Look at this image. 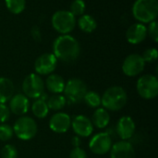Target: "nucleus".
<instances>
[{
  "mask_svg": "<svg viewBox=\"0 0 158 158\" xmlns=\"http://www.w3.org/2000/svg\"><path fill=\"white\" fill-rule=\"evenodd\" d=\"M5 2L7 9L14 14H19L25 8V0H5Z\"/></svg>",
  "mask_w": 158,
  "mask_h": 158,
  "instance_id": "25",
  "label": "nucleus"
},
{
  "mask_svg": "<svg viewBox=\"0 0 158 158\" xmlns=\"http://www.w3.org/2000/svg\"><path fill=\"white\" fill-rule=\"evenodd\" d=\"M52 25L56 31L62 34L70 33L75 25V16L68 10H58L52 17Z\"/></svg>",
  "mask_w": 158,
  "mask_h": 158,
  "instance_id": "8",
  "label": "nucleus"
},
{
  "mask_svg": "<svg viewBox=\"0 0 158 158\" xmlns=\"http://www.w3.org/2000/svg\"><path fill=\"white\" fill-rule=\"evenodd\" d=\"M145 67V62L140 54H131L126 57L122 63V72L129 77H134L141 74Z\"/></svg>",
  "mask_w": 158,
  "mask_h": 158,
  "instance_id": "9",
  "label": "nucleus"
},
{
  "mask_svg": "<svg viewBox=\"0 0 158 158\" xmlns=\"http://www.w3.org/2000/svg\"><path fill=\"white\" fill-rule=\"evenodd\" d=\"M142 57H143V61H144V62L146 63V62H155L156 60H157V57H158V51L156 48H155V47H151V48H147L144 52H143V54L142 55Z\"/></svg>",
  "mask_w": 158,
  "mask_h": 158,
  "instance_id": "29",
  "label": "nucleus"
},
{
  "mask_svg": "<svg viewBox=\"0 0 158 158\" xmlns=\"http://www.w3.org/2000/svg\"><path fill=\"white\" fill-rule=\"evenodd\" d=\"M110 158H135L133 145L127 141H120L112 145Z\"/></svg>",
  "mask_w": 158,
  "mask_h": 158,
  "instance_id": "16",
  "label": "nucleus"
},
{
  "mask_svg": "<svg viewBox=\"0 0 158 158\" xmlns=\"http://www.w3.org/2000/svg\"><path fill=\"white\" fill-rule=\"evenodd\" d=\"M21 88L28 99L37 100L44 92V83L40 75L32 73L24 78Z\"/></svg>",
  "mask_w": 158,
  "mask_h": 158,
  "instance_id": "6",
  "label": "nucleus"
},
{
  "mask_svg": "<svg viewBox=\"0 0 158 158\" xmlns=\"http://www.w3.org/2000/svg\"><path fill=\"white\" fill-rule=\"evenodd\" d=\"M132 13L136 20L143 23L156 20L158 13L157 0H136L132 7Z\"/></svg>",
  "mask_w": 158,
  "mask_h": 158,
  "instance_id": "3",
  "label": "nucleus"
},
{
  "mask_svg": "<svg viewBox=\"0 0 158 158\" xmlns=\"http://www.w3.org/2000/svg\"><path fill=\"white\" fill-rule=\"evenodd\" d=\"M53 54L56 60L65 63L75 61L81 54V46L79 42L69 34L58 36L53 44Z\"/></svg>",
  "mask_w": 158,
  "mask_h": 158,
  "instance_id": "1",
  "label": "nucleus"
},
{
  "mask_svg": "<svg viewBox=\"0 0 158 158\" xmlns=\"http://www.w3.org/2000/svg\"><path fill=\"white\" fill-rule=\"evenodd\" d=\"M147 34L151 36V38L156 43L158 41V30H157V22L156 20L150 22V25L147 29Z\"/></svg>",
  "mask_w": 158,
  "mask_h": 158,
  "instance_id": "31",
  "label": "nucleus"
},
{
  "mask_svg": "<svg viewBox=\"0 0 158 158\" xmlns=\"http://www.w3.org/2000/svg\"><path fill=\"white\" fill-rule=\"evenodd\" d=\"M65 80L57 74H51L45 80V86L47 89L54 94H60L65 88Z\"/></svg>",
  "mask_w": 158,
  "mask_h": 158,
  "instance_id": "18",
  "label": "nucleus"
},
{
  "mask_svg": "<svg viewBox=\"0 0 158 158\" xmlns=\"http://www.w3.org/2000/svg\"><path fill=\"white\" fill-rule=\"evenodd\" d=\"M147 36V28L143 23H134L126 32L127 41L132 45L142 43Z\"/></svg>",
  "mask_w": 158,
  "mask_h": 158,
  "instance_id": "17",
  "label": "nucleus"
},
{
  "mask_svg": "<svg viewBox=\"0 0 158 158\" xmlns=\"http://www.w3.org/2000/svg\"><path fill=\"white\" fill-rule=\"evenodd\" d=\"M10 117V111L6 104H0V124H5Z\"/></svg>",
  "mask_w": 158,
  "mask_h": 158,
  "instance_id": "30",
  "label": "nucleus"
},
{
  "mask_svg": "<svg viewBox=\"0 0 158 158\" xmlns=\"http://www.w3.org/2000/svg\"><path fill=\"white\" fill-rule=\"evenodd\" d=\"M8 108L9 111L14 115L23 116L28 113L30 109V101L22 93L13 95L12 98L9 100Z\"/></svg>",
  "mask_w": 158,
  "mask_h": 158,
  "instance_id": "15",
  "label": "nucleus"
},
{
  "mask_svg": "<svg viewBox=\"0 0 158 158\" xmlns=\"http://www.w3.org/2000/svg\"><path fill=\"white\" fill-rule=\"evenodd\" d=\"M69 158H87V155L81 147H74L69 153Z\"/></svg>",
  "mask_w": 158,
  "mask_h": 158,
  "instance_id": "32",
  "label": "nucleus"
},
{
  "mask_svg": "<svg viewBox=\"0 0 158 158\" xmlns=\"http://www.w3.org/2000/svg\"><path fill=\"white\" fill-rule=\"evenodd\" d=\"M112 145V138L106 132H99L94 135L89 142L90 150L98 156H103L110 152Z\"/></svg>",
  "mask_w": 158,
  "mask_h": 158,
  "instance_id": "10",
  "label": "nucleus"
},
{
  "mask_svg": "<svg viewBox=\"0 0 158 158\" xmlns=\"http://www.w3.org/2000/svg\"><path fill=\"white\" fill-rule=\"evenodd\" d=\"M31 109L33 115L39 119L45 118L49 113V109L46 104V102H44L40 99H37L32 102Z\"/></svg>",
  "mask_w": 158,
  "mask_h": 158,
  "instance_id": "21",
  "label": "nucleus"
},
{
  "mask_svg": "<svg viewBox=\"0 0 158 158\" xmlns=\"http://www.w3.org/2000/svg\"><path fill=\"white\" fill-rule=\"evenodd\" d=\"M57 66V60L53 53L40 55L34 62V70L38 75H49Z\"/></svg>",
  "mask_w": 158,
  "mask_h": 158,
  "instance_id": "11",
  "label": "nucleus"
},
{
  "mask_svg": "<svg viewBox=\"0 0 158 158\" xmlns=\"http://www.w3.org/2000/svg\"><path fill=\"white\" fill-rule=\"evenodd\" d=\"M136 130V125L134 120L128 115L122 116L118 119L116 125V133L122 141L131 139Z\"/></svg>",
  "mask_w": 158,
  "mask_h": 158,
  "instance_id": "14",
  "label": "nucleus"
},
{
  "mask_svg": "<svg viewBox=\"0 0 158 158\" xmlns=\"http://www.w3.org/2000/svg\"><path fill=\"white\" fill-rule=\"evenodd\" d=\"M1 158H18L17 148L12 144H6L1 150Z\"/></svg>",
  "mask_w": 158,
  "mask_h": 158,
  "instance_id": "27",
  "label": "nucleus"
},
{
  "mask_svg": "<svg viewBox=\"0 0 158 158\" xmlns=\"http://www.w3.org/2000/svg\"><path fill=\"white\" fill-rule=\"evenodd\" d=\"M14 135L13 129L7 124H0V141L8 142Z\"/></svg>",
  "mask_w": 158,
  "mask_h": 158,
  "instance_id": "26",
  "label": "nucleus"
},
{
  "mask_svg": "<svg viewBox=\"0 0 158 158\" xmlns=\"http://www.w3.org/2000/svg\"><path fill=\"white\" fill-rule=\"evenodd\" d=\"M71 126L70 116L62 112H57L52 115L49 120V128L55 133H65L67 132Z\"/></svg>",
  "mask_w": 158,
  "mask_h": 158,
  "instance_id": "13",
  "label": "nucleus"
},
{
  "mask_svg": "<svg viewBox=\"0 0 158 158\" xmlns=\"http://www.w3.org/2000/svg\"><path fill=\"white\" fill-rule=\"evenodd\" d=\"M14 135L21 141H29L35 137L38 131V126L35 120L30 116H20L12 127Z\"/></svg>",
  "mask_w": 158,
  "mask_h": 158,
  "instance_id": "5",
  "label": "nucleus"
},
{
  "mask_svg": "<svg viewBox=\"0 0 158 158\" xmlns=\"http://www.w3.org/2000/svg\"><path fill=\"white\" fill-rule=\"evenodd\" d=\"M78 25L81 31L85 33H92L96 29L97 23L94 17L90 15H83L79 19Z\"/></svg>",
  "mask_w": 158,
  "mask_h": 158,
  "instance_id": "22",
  "label": "nucleus"
},
{
  "mask_svg": "<svg viewBox=\"0 0 158 158\" xmlns=\"http://www.w3.org/2000/svg\"><path fill=\"white\" fill-rule=\"evenodd\" d=\"M75 134L79 137H89L94 131V126L90 118L85 115H79L71 119V126Z\"/></svg>",
  "mask_w": 158,
  "mask_h": 158,
  "instance_id": "12",
  "label": "nucleus"
},
{
  "mask_svg": "<svg viewBox=\"0 0 158 158\" xmlns=\"http://www.w3.org/2000/svg\"><path fill=\"white\" fill-rule=\"evenodd\" d=\"M81 143V137L79 136H74L72 139H71V144L73 145V147H80Z\"/></svg>",
  "mask_w": 158,
  "mask_h": 158,
  "instance_id": "34",
  "label": "nucleus"
},
{
  "mask_svg": "<svg viewBox=\"0 0 158 158\" xmlns=\"http://www.w3.org/2000/svg\"><path fill=\"white\" fill-rule=\"evenodd\" d=\"M85 10V3L83 0H74L70 6V12L74 16L82 15Z\"/></svg>",
  "mask_w": 158,
  "mask_h": 158,
  "instance_id": "28",
  "label": "nucleus"
},
{
  "mask_svg": "<svg viewBox=\"0 0 158 158\" xmlns=\"http://www.w3.org/2000/svg\"><path fill=\"white\" fill-rule=\"evenodd\" d=\"M83 101L85 104L90 108H99L101 105V96L95 91H87Z\"/></svg>",
  "mask_w": 158,
  "mask_h": 158,
  "instance_id": "24",
  "label": "nucleus"
},
{
  "mask_svg": "<svg viewBox=\"0 0 158 158\" xmlns=\"http://www.w3.org/2000/svg\"><path fill=\"white\" fill-rule=\"evenodd\" d=\"M31 35H32V37H33L36 41L41 40V33H40V31L38 30V28L34 27V28L31 29Z\"/></svg>",
  "mask_w": 158,
  "mask_h": 158,
  "instance_id": "33",
  "label": "nucleus"
},
{
  "mask_svg": "<svg viewBox=\"0 0 158 158\" xmlns=\"http://www.w3.org/2000/svg\"><path fill=\"white\" fill-rule=\"evenodd\" d=\"M138 94L144 100H153L158 95V79L154 74L142 75L137 81Z\"/></svg>",
  "mask_w": 158,
  "mask_h": 158,
  "instance_id": "7",
  "label": "nucleus"
},
{
  "mask_svg": "<svg viewBox=\"0 0 158 158\" xmlns=\"http://www.w3.org/2000/svg\"><path fill=\"white\" fill-rule=\"evenodd\" d=\"M87 91V86L83 80L80 78H71L65 85L63 96L65 97L67 103L77 104L83 101Z\"/></svg>",
  "mask_w": 158,
  "mask_h": 158,
  "instance_id": "4",
  "label": "nucleus"
},
{
  "mask_svg": "<svg viewBox=\"0 0 158 158\" xmlns=\"http://www.w3.org/2000/svg\"><path fill=\"white\" fill-rule=\"evenodd\" d=\"M66 103H67V102H66L65 97L60 94H54L53 96L49 97L48 100L46 101L48 109L52 110V111L62 110L65 107Z\"/></svg>",
  "mask_w": 158,
  "mask_h": 158,
  "instance_id": "23",
  "label": "nucleus"
},
{
  "mask_svg": "<svg viewBox=\"0 0 158 158\" xmlns=\"http://www.w3.org/2000/svg\"><path fill=\"white\" fill-rule=\"evenodd\" d=\"M13 82L6 77H0V104H6L14 95Z\"/></svg>",
  "mask_w": 158,
  "mask_h": 158,
  "instance_id": "19",
  "label": "nucleus"
},
{
  "mask_svg": "<svg viewBox=\"0 0 158 158\" xmlns=\"http://www.w3.org/2000/svg\"><path fill=\"white\" fill-rule=\"evenodd\" d=\"M91 121H92L94 127H95L99 129H106L109 125L110 115H109L108 111H106L104 108L99 107L93 114Z\"/></svg>",
  "mask_w": 158,
  "mask_h": 158,
  "instance_id": "20",
  "label": "nucleus"
},
{
  "mask_svg": "<svg viewBox=\"0 0 158 158\" xmlns=\"http://www.w3.org/2000/svg\"><path fill=\"white\" fill-rule=\"evenodd\" d=\"M128 102L126 90L119 87L114 86L108 88L101 97V105L106 111L118 112L123 109Z\"/></svg>",
  "mask_w": 158,
  "mask_h": 158,
  "instance_id": "2",
  "label": "nucleus"
}]
</instances>
